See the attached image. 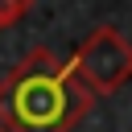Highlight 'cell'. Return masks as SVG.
Masks as SVG:
<instances>
[{"instance_id": "6da1fadb", "label": "cell", "mask_w": 132, "mask_h": 132, "mask_svg": "<svg viewBox=\"0 0 132 132\" xmlns=\"http://www.w3.org/2000/svg\"><path fill=\"white\" fill-rule=\"evenodd\" d=\"M95 95L74 74L70 58L37 45L0 78V128L4 132H70Z\"/></svg>"}, {"instance_id": "7a4b0ae2", "label": "cell", "mask_w": 132, "mask_h": 132, "mask_svg": "<svg viewBox=\"0 0 132 132\" xmlns=\"http://www.w3.org/2000/svg\"><path fill=\"white\" fill-rule=\"evenodd\" d=\"M70 66H74V74L82 78V87L91 95H111L132 78V41L111 25H99L74 50Z\"/></svg>"}, {"instance_id": "3957f363", "label": "cell", "mask_w": 132, "mask_h": 132, "mask_svg": "<svg viewBox=\"0 0 132 132\" xmlns=\"http://www.w3.org/2000/svg\"><path fill=\"white\" fill-rule=\"evenodd\" d=\"M33 4H37V0H0V33L12 29L16 21H25V16L33 12Z\"/></svg>"}, {"instance_id": "277c9868", "label": "cell", "mask_w": 132, "mask_h": 132, "mask_svg": "<svg viewBox=\"0 0 132 132\" xmlns=\"http://www.w3.org/2000/svg\"><path fill=\"white\" fill-rule=\"evenodd\" d=\"M0 132H4V128H0Z\"/></svg>"}]
</instances>
